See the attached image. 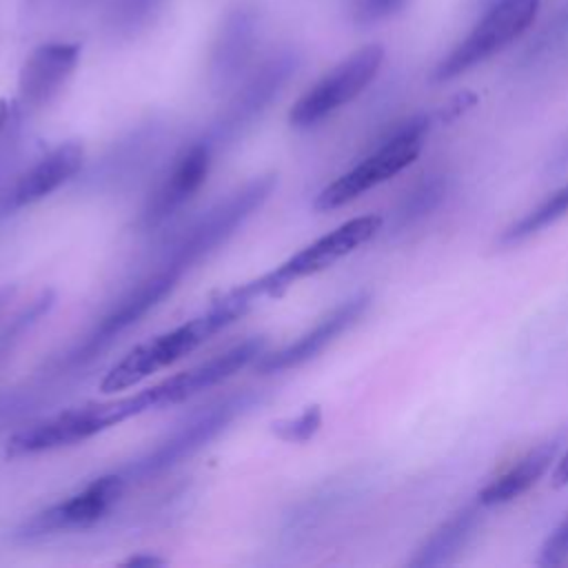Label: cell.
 I'll list each match as a JSON object with an SVG mask.
<instances>
[{"instance_id": "obj_26", "label": "cell", "mask_w": 568, "mask_h": 568, "mask_svg": "<svg viewBox=\"0 0 568 568\" xmlns=\"http://www.w3.org/2000/svg\"><path fill=\"white\" fill-rule=\"evenodd\" d=\"M408 0H355L353 20L357 24H375L399 13Z\"/></svg>"}, {"instance_id": "obj_12", "label": "cell", "mask_w": 568, "mask_h": 568, "mask_svg": "<svg viewBox=\"0 0 568 568\" xmlns=\"http://www.w3.org/2000/svg\"><path fill=\"white\" fill-rule=\"evenodd\" d=\"M213 153L215 149L202 138L178 151L140 211V229L151 231L162 226L202 189L213 164Z\"/></svg>"}, {"instance_id": "obj_15", "label": "cell", "mask_w": 568, "mask_h": 568, "mask_svg": "<svg viewBox=\"0 0 568 568\" xmlns=\"http://www.w3.org/2000/svg\"><path fill=\"white\" fill-rule=\"evenodd\" d=\"M82 47L78 42H47L29 53L18 73V102L24 109H40L71 78Z\"/></svg>"}, {"instance_id": "obj_25", "label": "cell", "mask_w": 568, "mask_h": 568, "mask_svg": "<svg viewBox=\"0 0 568 568\" xmlns=\"http://www.w3.org/2000/svg\"><path fill=\"white\" fill-rule=\"evenodd\" d=\"M162 2L164 0H118L113 7V24L118 29L131 31L138 24H144Z\"/></svg>"}, {"instance_id": "obj_32", "label": "cell", "mask_w": 568, "mask_h": 568, "mask_svg": "<svg viewBox=\"0 0 568 568\" xmlns=\"http://www.w3.org/2000/svg\"><path fill=\"white\" fill-rule=\"evenodd\" d=\"M9 113H11L9 102H7L4 98H0V133H2V129L7 126V122H9Z\"/></svg>"}, {"instance_id": "obj_13", "label": "cell", "mask_w": 568, "mask_h": 568, "mask_svg": "<svg viewBox=\"0 0 568 568\" xmlns=\"http://www.w3.org/2000/svg\"><path fill=\"white\" fill-rule=\"evenodd\" d=\"M111 426H115L111 404L64 410L13 435L7 444V455L22 457L55 450L60 446H73Z\"/></svg>"}, {"instance_id": "obj_5", "label": "cell", "mask_w": 568, "mask_h": 568, "mask_svg": "<svg viewBox=\"0 0 568 568\" xmlns=\"http://www.w3.org/2000/svg\"><path fill=\"white\" fill-rule=\"evenodd\" d=\"M264 346H266L264 337H257V335L248 337L193 368L175 373V375L131 395V397L111 402L115 417H118V422H124L129 417H138L142 413H146V410L186 402V399L200 395L202 390L213 388V386L222 384L224 379L233 377L235 373H240L244 366H248L253 359H257L264 353Z\"/></svg>"}, {"instance_id": "obj_8", "label": "cell", "mask_w": 568, "mask_h": 568, "mask_svg": "<svg viewBox=\"0 0 568 568\" xmlns=\"http://www.w3.org/2000/svg\"><path fill=\"white\" fill-rule=\"evenodd\" d=\"M384 62V47L364 44L328 73H324L308 91H304L288 111V122L295 129H308L355 100L377 75Z\"/></svg>"}, {"instance_id": "obj_3", "label": "cell", "mask_w": 568, "mask_h": 568, "mask_svg": "<svg viewBox=\"0 0 568 568\" xmlns=\"http://www.w3.org/2000/svg\"><path fill=\"white\" fill-rule=\"evenodd\" d=\"M275 186L277 175L264 173L233 189L182 233L162 262L184 275L189 268L217 251L271 197Z\"/></svg>"}, {"instance_id": "obj_11", "label": "cell", "mask_w": 568, "mask_h": 568, "mask_svg": "<svg viewBox=\"0 0 568 568\" xmlns=\"http://www.w3.org/2000/svg\"><path fill=\"white\" fill-rule=\"evenodd\" d=\"M126 484L129 481L120 470L100 475L93 481H89L82 490L31 515L16 530V535L20 539H40V537L93 526L120 501Z\"/></svg>"}, {"instance_id": "obj_30", "label": "cell", "mask_w": 568, "mask_h": 568, "mask_svg": "<svg viewBox=\"0 0 568 568\" xmlns=\"http://www.w3.org/2000/svg\"><path fill=\"white\" fill-rule=\"evenodd\" d=\"M552 486L555 488L568 486V450L557 459V466H555V473H552Z\"/></svg>"}, {"instance_id": "obj_16", "label": "cell", "mask_w": 568, "mask_h": 568, "mask_svg": "<svg viewBox=\"0 0 568 568\" xmlns=\"http://www.w3.org/2000/svg\"><path fill=\"white\" fill-rule=\"evenodd\" d=\"M84 164V146L78 140H67L47 151L33 162L7 193V209H22L36 204L75 178Z\"/></svg>"}, {"instance_id": "obj_17", "label": "cell", "mask_w": 568, "mask_h": 568, "mask_svg": "<svg viewBox=\"0 0 568 568\" xmlns=\"http://www.w3.org/2000/svg\"><path fill=\"white\" fill-rule=\"evenodd\" d=\"M561 444H564V435H552L546 442L526 450L510 468H506L501 475H497L493 481H488L479 490L477 501L481 506H499L524 495L557 462Z\"/></svg>"}, {"instance_id": "obj_20", "label": "cell", "mask_w": 568, "mask_h": 568, "mask_svg": "<svg viewBox=\"0 0 568 568\" xmlns=\"http://www.w3.org/2000/svg\"><path fill=\"white\" fill-rule=\"evenodd\" d=\"M160 142L162 135L158 126H144L133 131L129 138L120 140L118 146L104 153V158L100 160V178L95 180L106 182L111 189H118L120 184H131L160 153Z\"/></svg>"}, {"instance_id": "obj_6", "label": "cell", "mask_w": 568, "mask_h": 568, "mask_svg": "<svg viewBox=\"0 0 568 568\" xmlns=\"http://www.w3.org/2000/svg\"><path fill=\"white\" fill-rule=\"evenodd\" d=\"M257 395L251 390L229 395L197 413L189 415L182 424H178L164 439H160L146 455L135 459V464L124 466L120 473L131 479H146L158 473L173 468L175 464L189 459L200 448H204L211 439H215L222 430L229 428L242 413H246L255 404Z\"/></svg>"}, {"instance_id": "obj_23", "label": "cell", "mask_w": 568, "mask_h": 568, "mask_svg": "<svg viewBox=\"0 0 568 568\" xmlns=\"http://www.w3.org/2000/svg\"><path fill=\"white\" fill-rule=\"evenodd\" d=\"M55 293L53 291H42L27 308H22L4 331H0V357H4L20 339L24 333H29L53 306Z\"/></svg>"}, {"instance_id": "obj_18", "label": "cell", "mask_w": 568, "mask_h": 568, "mask_svg": "<svg viewBox=\"0 0 568 568\" xmlns=\"http://www.w3.org/2000/svg\"><path fill=\"white\" fill-rule=\"evenodd\" d=\"M257 38V18L251 11H235L226 18L213 44L209 78L215 89L237 80L242 69L253 55Z\"/></svg>"}, {"instance_id": "obj_21", "label": "cell", "mask_w": 568, "mask_h": 568, "mask_svg": "<svg viewBox=\"0 0 568 568\" xmlns=\"http://www.w3.org/2000/svg\"><path fill=\"white\" fill-rule=\"evenodd\" d=\"M568 213V184L555 189L548 197H544L537 206L526 211L521 217H517L513 224H508L497 244L499 246H515L526 242L528 237L537 235L539 231L548 229L557 220H561Z\"/></svg>"}, {"instance_id": "obj_2", "label": "cell", "mask_w": 568, "mask_h": 568, "mask_svg": "<svg viewBox=\"0 0 568 568\" xmlns=\"http://www.w3.org/2000/svg\"><path fill=\"white\" fill-rule=\"evenodd\" d=\"M242 313L229 304L224 297L215 300L202 315L149 339L138 344L129 351L118 364L109 368V373L100 382L102 393H115L135 386L138 382L146 379L151 373H158L184 355L193 353L200 344L211 339L215 333L240 320Z\"/></svg>"}, {"instance_id": "obj_9", "label": "cell", "mask_w": 568, "mask_h": 568, "mask_svg": "<svg viewBox=\"0 0 568 568\" xmlns=\"http://www.w3.org/2000/svg\"><path fill=\"white\" fill-rule=\"evenodd\" d=\"M182 273L166 266L164 262L142 280H138L102 317L95 322V326L84 335L82 342H78L64 357L67 366L87 364L98 353L109 348L124 331H129L133 324H138L146 313H151L180 282Z\"/></svg>"}, {"instance_id": "obj_28", "label": "cell", "mask_w": 568, "mask_h": 568, "mask_svg": "<svg viewBox=\"0 0 568 568\" xmlns=\"http://www.w3.org/2000/svg\"><path fill=\"white\" fill-rule=\"evenodd\" d=\"M475 102H477V95H475V93H470V91H464V93L455 95V98H453V100H450V102L439 111V120L450 122V120L459 118L464 111H468Z\"/></svg>"}, {"instance_id": "obj_22", "label": "cell", "mask_w": 568, "mask_h": 568, "mask_svg": "<svg viewBox=\"0 0 568 568\" xmlns=\"http://www.w3.org/2000/svg\"><path fill=\"white\" fill-rule=\"evenodd\" d=\"M448 186H450V180L446 175L424 178L395 206L393 226L395 229H406V226L424 220L428 213H433L442 204V200L448 193Z\"/></svg>"}, {"instance_id": "obj_29", "label": "cell", "mask_w": 568, "mask_h": 568, "mask_svg": "<svg viewBox=\"0 0 568 568\" xmlns=\"http://www.w3.org/2000/svg\"><path fill=\"white\" fill-rule=\"evenodd\" d=\"M568 169V138L552 151V155L546 160V171L557 175Z\"/></svg>"}, {"instance_id": "obj_19", "label": "cell", "mask_w": 568, "mask_h": 568, "mask_svg": "<svg viewBox=\"0 0 568 568\" xmlns=\"http://www.w3.org/2000/svg\"><path fill=\"white\" fill-rule=\"evenodd\" d=\"M481 504H470L444 519L413 552L408 566L413 568H439L453 564L473 539L481 521Z\"/></svg>"}, {"instance_id": "obj_27", "label": "cell", "mask_w": 568, "mask_h": 568, "mask_svg": "<svg viewBox=\"0 0 568 568\" xmlns=\"http://www.w3.org/2000/svg\"><path fill=\"white\" fill-rule=\"evenodd\" d=\"M539 566H564L568 564V517L546 537L537 557Z\"/></svg>"}, {"instance_id": "obj_31", "label": "cell", "mask_w": 568, "mask_h": 568, "mask_svg": "<svg viewBox=\"0 0 568 568\" xmlns=\"http://www.w3.org/2000/svg\"><path fill=\"white\" fill-rule=\"evenodd\" d=\"M162 564H164V559L153 557V555H135L124 561V566H133V568H151V566H162Z\"/></svg>"}, {"instance_id": "obj_14", "label": "cell", "mask_w": 568, "mask_h": 568, "mask_svg": "<svg viewBox=\"0 0 568 568\" xmlns=\"http://www.w3.org/2000/svg\"><path fill=\"white\" fill-rule=\"evenodd\" d=\"M371 295L368 293H355L335 308H331L313 328L302 333L291 344L282 346L275 353H262L257 357V371L268 373H282L288 368H297L311 359H315L326 346H331L342 333H346L368 308Z\"/></svg>"}, {"instance_id": "obj_7", "label": "cell", "mask_w": 568, "mask_h": 568, "mask_svg": "<svg viewBox=\"0 0 568 568\" xmlns=\"http://www.w3.org/2000/svg\"><path fill=\"white\" fill-rule=\"evenodd\" d=\"M539 13V0H497L470 33L435 67L433 80L448 82L521 38Z\"/></svg>"}, {"instance_id": "obj_10", "label": "cell", "mask_w": 568, "mask_h": 568, "mask_svg": "<svg viewBox=\"0 0 568 568\" xmlns=\"http://www.w3.org/2000/svg\"><path fill=\"white\" fill-rule=\"evenodd\" d=\"M297 69V55L293 51H282L271 55L266 62L255 69L242 87L233 93L220 115L211 122L202 140H206L215 151L222 144L240 138L277 98V93L286 87L291 75Z\"/></svg>"}, {"instance_id": "obj_33", "label": "cell", "mask_w": 568, "mask_h": 568, "mask_svg": "<svg viewBox=\"0 0 568 568\" xmlns=\"http://www.w3.org/2000/svg\"><path fill=\"white\" fill-rule=\"evenodd\" d=\"M13 293H16V288H13V286H2V288H0V313H2V311H4V306L11 302Z\"/></svg>"}, {"instance_id": "obj_1", "label": "cell", "mask_w": 568, "mask_h": 568, "mask_svg": "<svg viewBox=\"0 0 568 568\" xmlns=\"http://www.w3.org/2000/svg\"><path fill=\"white\" fill-rule=\"evenodd\" d=\"M382 224H384L382 215H373V213L346 220L344 224L335 226L326 235L313 240L311 244H306L304 248L286 257L275 268L226 291V295L246 313L257 300L277 297L297 280L333 266L337 260L346 257L357 246L366 244L382 229Z\"/></svg>"}, {"instance_id": "obj_4", "label": "cell", "mask_w": 568, "mask_h": 568, "mask_svg": "<svg viewBox=\"0 0 568 568\" xmlns=\"http://www.w3.org/2000/svg\"><path fill=\"white\" fill-rule=\"evenodd\" d=\"M430 129L428 115H413L399 122L393 131H388L382 142L353 169L335 178L315 195V211H333L353 200L362 193L371 191L373 186L390 180L408 164L415 162L424 146V138Z\"/></svg>"}, {"instance_id": "obj_24", "label": "cell", "mask_w": 568, "mask_h": 568, "mask_svg": "<svg viewBox=\"0 0 568 568\" xmlns=\"http://www.w3.org/2000/svg\"><path fill=\"white\" fill-rule=\"evenodd\" d=\"M320 426H322V408L317 404H313V406H306L295 417L273 422V433L282 442L302 444V442L311 439L320 430Z\"/></svg>"}]
</instances>
